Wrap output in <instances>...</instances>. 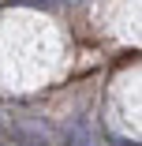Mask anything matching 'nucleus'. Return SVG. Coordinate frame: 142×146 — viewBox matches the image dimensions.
Listing matches in <instances>:
<instances>
[{"mask_svg":"<svg viewBox=\"0 0 142 146\" xmlns=\"http://www.w3.org/2000/svg\"><path fill=\"white\" fill-rule=\"evenodd\" d=\"M67 146H97V139H94V131L86 124H75L67 131Z\"/></svg>","mask_w":142,"mask_h":146,"instance_id":"obj_1","label":"nucleus"},{"mask_svg":"<svg viewBox=\"0 0 142 146\" xmlns=\"http://www.w3.org/2000/svg\"><path fill=\"white\" fill-rule=\"evenodd\" d=\"M8 4H26V8H56V0H8Z\"/></svg>","mask_w":142,"mask_h":146,"instance_id":"obj_2","label":"nucleus"}]
</instances>
